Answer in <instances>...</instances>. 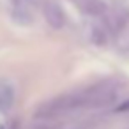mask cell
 <instances>
[{"label":"cell","mask_w":129,"mask_h":129,"mask_svg":"<svg viewBox=\"0 0 129 129\" xmlns=\"http://www.w3.org/2000/svg\"><path fill=\"white\" fill-rule=\"evenodd\" d=\"M113 99H115L113 88L103 87V85L90 87V88L64 94V95H58L51 101L43 103L36 110V117L43 118V120H53V118H60L64 115H69V113H74L80 110L99 108V106L110 104Z\"/></svg>","instance_id":"obj_1"},{"label":"cell","mask_w":129,"mask_h":129,"mask_svg":"<svg viewBox=\"0 0 129 129\" xmlns=\"http://www.w3.org/2000/svg\"><path fill=\"white\" fill-rule=\"evenodd\" d=\"M43 14L44 20L48 21V25L55 30L64 28L66 25V13L62 9V6L57 2V0H46L43 4Z\"/></svg>","instance_id":"obj_2"},{"label":"cell","mask_w":129,"mask_h":129,"mask_svg":"<svg viewBox=\"0 0 129 129\" xmlns=\"http://www.w3.org/2000/svg\"><path fill=\"white\" fill-rule=\"evenodd\" d=\"M16 88L9 80L0 78V111H7L14 106Z\"/></svg>","instance_id":"obj_3"},{"label":"cell","mask_w":129,"mask_h":129,"mask_svg":"<svg viewBox=\"0 0 129 129\" xmlns=\"http://www.w3.org/2000/svg\"><path fill=\"white\" fill-rule=\"evenodd\" d=\"M81 9L90 16H103L106 13V6L101 2V0H83Z\"/></svg>","instance_id":"obj_4"},{"label":"cell","mask_w":129,"mask_h":129,"mask_svg":"<svg viewBox=\"0 0 129 129\" xmlns=\"http://www.w3.org/2000/svg\"><path fill=\"white\" fill-rule=\"evenodd\" d=\"M113 111H115V113H129V99L118 103V104L113 108Z\"/></svg>","instance_id":"obj_5"},{"label":"cell","mask_w":129,"mask_h":129,"mask_svg":"<svg viewBox=\"0 0 129 129\" xmlns=\"http://www.w3.org/2000/svg\"><path fill=\"white\" fill-rule=\"evenodd\" d=\"M0 129H6V125H2V124H0Z\"/></svg>","instance_id":"obj_6"}]
</instances>
